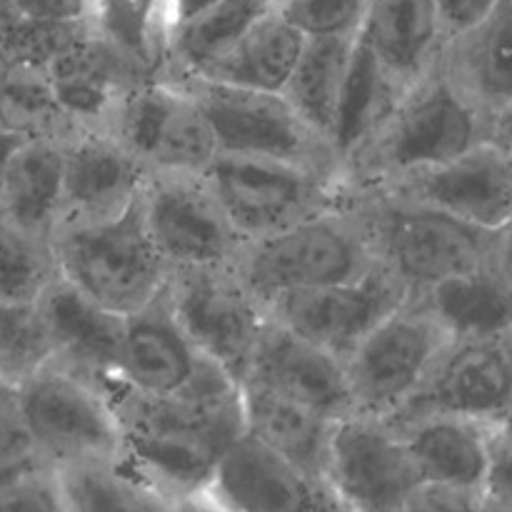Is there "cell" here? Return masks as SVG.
Segmentation results:
<instances>
[{
    "instance_id": "cell-34",
    "label": "cell",
    "mask_w": 512,
    "mask_h": 512,
    "mask_svg": "<svg viewBox=\"0 0 512 512\" xmlns=\"http://www.w3.org/2000/svg\"><path fill=\"white\" fill-rule=\"evenodd\" d=\"M58 275L50 240L0 215V300L35 303Z\"/></svg>"
},
{
    "instance_id": "cell-21",
    "label": "cell",
    "mask_w": 512,
    "mask_h": 512,
    "mask_svg": "<svg viewBox=\"0 0 512 512\" xmlns=\"http://www.w3.org/2000/svg\"><path fill=\"white\" fill-rule=\"evenodd\" d=\"M200 358L175 320L163 285L148 305L125 315L115 383L140 395H170L188 383Z\"/></svg>"
},
{
    "instance_id": "cell-41",
    "label": "cell",
    "mask_w": 512,
    "mask_h": 512,
    "mask_svg": "<svg viewBox=\"0 0 512 512\" xmlns=\"http://www.w3.org/2000/svg\"><path fill=\"white\" fill-rule=\"evenodd\" d=\"M23 20L35 23H78L95 20V0H18Z\"/></svg>"
},
{
    "instance_id": "cell-13",
    "label": "cell",
    "mask_w": 512,
    "mask_h": 512,
    "mask_svg": "<svg viewBox=\"0 0 512 512\" xmlns=\"http://www.w3.org/2000/svg\"><path fill=\"white\" fill-rule=\"evenodd\" d=\"M408 298V285L378 263L350 283L278 295L265 303V313L345 363Z\"/></svg>"
},
{
    "instance_id": "cell-22",
    "label": "cell",
    "mask_w": 512,
    "mask_h": 512,
    "mask_svg": "<svg viewBox=\"0 0 512 512\" xmlns=\"http://www.w3.org/2000/svg\"><path fill=\"white\" fill-rule=\"evenodd\" d=\"M438 68L480 113L512 103V0H495L470 28L445 40Z\"/></svg>"
},
{
    "instance_id": "cell-45",
    "label": "cell",
    "mask_w": 512,
    "mask_h": 512,
    "mask_svg": "<svg viewBox=\"0 0 512 512\" xmlns=\"http://www.w3.org/2000/svg\"><path fill=\"white\" fill-rule=\"evenodd\" d=\"M485 140L498 145L512 160V103L495 110L493 115H488V133H485Z\"/></svg>"
},
{
    "instance_id": "cell-31",
    "label": "cell",
    "mask_w": 512,
    "mask_h": 512,
    "mask_svg": "<svg viewBox=\"0 0 512 512\" xmlns=\"http://www.w3.org/2000/svg\"><path fill=\"white\" fill-rule=\"evenodd\" d=\"M68 512H165V500L123 458L88 460L55 470Z\"/></svg>"
},
{
    "instance_id": "cell-23",
    "label": "cell",
    "mask_w": 512,
    "mask_h": 512,
    "mask_svg": "<svg viewBox=\"0 0 512 512\" xmlns=\"http://www.w3.org/2000/svg\"><path fill=\"white\" fill-rule=\"evenodd\" d=\"M360 38L398 93L438 65L445 45L438 0H370Z\"/></svg>"
},
{
    "instance_id": "cell-50",
    "label": "cell",
    "mask_w": 512,
    "mask_h": 512,
    "mask_svg": "<svg viewBox=\"0 0 512 512\" xmlns=\"http://www.w3.org/2000/svg\"><path fill=\"white\" fill-rule=\"evenodd\" d=\"M490 428H493V438L498 440V443L512 445V393L508 403L503 405V410H500V415L493 420Z\"/></svg>"
},
{
    "instance_id": "cell-28",
    "label": "cell",
    "mask_w": 512,
    "mask_h": 512,
    "mask_svg": "<svg viewBox=\"0 0 512 512\" xmlns=\"http://www.w3.org/2000/svg\"><path fill=\"white\" fill-rule=\"evenodd\" d=\"M63 193V140L28 138L10 158L0 190V215L50 240Z\"/></svg>"
},
{
    "instance_id": "cell-5",
    "label": "cell",
    "mask_w": 512,
    "mask_h": 512,
    "mask_svg": "<svg viewBox=\"0 0 512 512\" xmlns=\"http://www.w3.org/2000/svg\"><path fill=\"white\" fill-rule=\"evenodd\" d=\"M173 83L205 115L220 155L278 160L343 180V165L333 145L300 118L283 93L240 88L198 75L175 78Z\"/></svg>"
},
{
    "instance_id": "cell-30",
    "label": "cell",
    "mask_w": 512,
    "mask_h": 512,
    "mask_svg": "<svg viewBox=\"0 0 512 512\" xmlns=\"http://www.w3.org/2000/svg\"><path fill=\"white\" fill-rule=\"evenodd\" d=\"M355 40L358 35L305 38L298 63L283 88V95L298 110L300 118L318 130L328 143Z\"/></svg>"
},
{
    "instance_id": "cell-11",
    "label": "cell",
    "mask_w": 512,
    "mask_h": 512,
    "mask_svg": "<svg viewBox=\"0 0 512 512\" xmlns=\"http://www.w3.org/2000/svg\"><path fill=\"white\" fill-rule=\"evenodd\" d=\"M165 293L195 350L240 383L268 313L233 263L170 270Z\"/></svg>"
},
{
    "instance_id": "cell-52",
    "label": "cell",
    "mask_w": 512,
    "mask_h": 512,
    "mask_svg": "<svg viewBox=\"0 0 512 512\" xmlns=\"http://www.w3.org/2000/svg\"><path fill=\"white\" fill-rule=\"evenodd\" d=\"M500 345H503V350H505V355H508V360H510V365H512V325L508 330H505L503 335H500Z\"/></svg>"
},
{
    "instance_id": "cell-12",
    "label": "cell",
    "mask_w": 512,
    "mask_h": 512,
    "mask_svg": "<svg viewBox=\"0 0 512 512\" xmlns=\"http://www.w3.org/2000/svg\"><path fill=\"white\" fill-rule=\"evenodd\" d=\"M420 483L390 420L348 415L330 435L323 490L338 512H400Z\"/></svg>"
},
{
    "instance_id": "cell-24",
    "label": "cell",
    "mask_w": 512,
    "mask_h": 512,
    "mask_svg": "<svg viewBox=\"0 0 512 512\" xmlns=\"http://www.w3.org/2000/svg\"><path fill=\"white\" fill-rule=\"evenodd\" d=\"M400 430L420 483L483 493L493 428L458 415H423L393 423Z\"/></svg>"
},
{
    "instance_id": "cell-14",
    "label": "cell",
    "mask_w": 512,
    "mask_h": 512,
    "mask_svg": "<svg viewBox=\"0 0 512 512\" xmlns=\"http://www.w3.org/2000/svg\"><path fill=\"white\" fill-rule=\"evenodd\" d=\"M140 210L170 270L233 263L240 238L205 173H145Z\"/></svg>"
},
{
    "instance_id": "cell-15",
    "label": "cell",
    "mask_w": 512,
    "mask_h": 512,
    "mask_svg": "<svg viewBox=\"0 0 512 512\" xmlns=\"http://www.w3.org/2000/svg\"><path fill=\"white\" fill-rule=\"evenodd\" d=\"M368 190L428 205L488 233L512 223V160L490 140L433 168Z\"/></svg>"
},
{
    "instance_id": "cell-36",
    "label": "cell",
    "mask_w": 512,
    "mask_h": 512,
    "mask_svg": "<svg viewBox=\"0 0 512 512\" xmlns=\"http://www.w3.org/2000/svg\"><path fill=\"white\" fill-rule=\"evenodd\" d=\"M50 358L53 350L35 303L0 300V380L15 390Z\"/></svg>"
},
{
    "instance_id": "cell-7",
    "label": "cell",
    "mask_w": 512,
    "mask_h": 512,
    "mask_svg": "<svg viewBox=\"0 0 512 512\" xmlns=\"http://www.w3.org/2000/svg\"><path fill=\"white\" fill-rule=\"evenodd\" d=\"M210 188L240 243L293 228L345 200L343 180L278 160L215 155L205 170Z\"/></svg>"
},
{
    "instance_id": "cell-3",
    "label": "cell",
    "mask_w": 512,
    "mask_h": 512,
    "mask_svg": "<svg viewBox=\"0 0 512 512\" xmlns=\"http://www.w3.org/2000/svg\"><path fill=\"white\" fill-rule=\"evenodd\" d=\"M348 200L378 263L398 275L410 295L490 263L495 233L383 190H348Z\"/></svg>"
},
{
    "instance_id": "cell-29",
    "label": "cell",
    "mask_w": 512,
    "mask_h": 512,
    "mask_svg": "<svg viewBox=\"0 0 512 512\" xmlns=\"http://www.w3.org/2000/svg\"><path fill=\"white\" fill-rule=\"evenodd\" d=\"M303 45L305 35L298 33L288 20L280 18L278 10L273 8L233 48L225 50L218 60L200 70L198 78L283 93Z\"/></svg>"
},
{
    "instance_id": "cell-46",
    "label": "cell",
    "mask_w": 512,
    "mask_h": 512,
    "mask_svg": "<svg viewBox=\"0 0 512 512\" xmlns=\"http://www.w3.org/2000/svg\"><path fill=\"white\" fill-rule=\"evenodd\" d=\"M213 3L215 0H165V33H168V28L193 18L195 13H200V10Z\"/></svg>"
},
{
    "instance_id": "cell-33",
    "label": "cell",
    "mask_w": 512,
    "mask_h": 512,
    "mask_svg": "<svg viewBox=\"0 0 512 512\" xmlns=\"http://www.w3.org/2000/svg\"><path fill=\"white\" fill-rule=\"evenodd\" d=\"M0 125L23 138L65 140L80 130L43 70L0 60Z\"/></svg>"
},
{
    "instance_id": "cell-26",
    "label": "cell",
    "mask_w": 512,
    "mask_h": 512,
    "mask_svg": "<svg viewBox=\"0 0 512 512\" xmlns=\"http://www.w3.org/2000/svg\"><path fill=\"white\" fill-rule=\"evenodd\" d=\"M413 295L453 340H498L512 325V290L490 263Z\"/></svg>"
},
{
    "instance_id": "cell-4",
    "label": "cell",
    "mask_w": 512,
    "mask_h": 512,
    "mask_svg": "<svg viewBox=\"0 0 512 512\" xmlns=\"http://www.w3.org/2000/svg\"><path fill=\"white\" fill-rule=\"evenodd\" d=\"M375 265L373 245L348 195L283 233L240 243L233 258L235 273L263 305L293 290L350 283Z\"/></svg>"
},
{
    "instance_id": "cell-20",
    "label": "cell",
    "mask_w": 512,
    "mask_h": 512,
    "mask_svg": "<svg viewBox=\"0 0 512 512\" xmlns=\"http://www.w3.org/2000/svg\"><path fill=\"white\" fill-rule=\"evenodd\" d=\"M43 73L78 128H100L125 90L140 80L158 78L98 25L50 60Z\"/></svg>"
},
{
    "instance_id": "cell-38",
    "label": "cell",
    "mask_w": 512,
    "mask_h": 512,
    "mask_svg": "<svg viewBox=\"0 0 512 512\" xmlns=\"http://www.w3.org/2000/svg\"><path fill=\"white\" fill-rule=\"evenodd\" d=\"M370 0H275V10L305 38L358 35Z\"/></svg>"
},
{
    "instance_id": "cell-18",
    "label": "cell",
    "mask_w": 512,
    "mask_h": 512,
    "mask_svg": "<svg viewBox=\"0 0 512 512\" xmlns=\"http://www.w3.org/2000/svg\"><path fill=\"white\" fill-rule=\"evenodd\" d=\"M240 385L268 390L330 420L355 413L343 360L270 318L260 330Z\"/></svg>"
},
{
    "instance_id": "cell-53",
    "label": "cell",
    "mask_w": 512,
    "mask_h": 512,
    "mask_svg": "<svg viewBox=\"0 0 512 512\" xmlns=\"http://www.w3.org/2000/svg\"><path fill=\"white\" fill-rule=\"evenodd\" d=\"M5 388H8V385H5V383H3V380H0V393H3V390H5Z\"/></svg>"
},
{
    "instance_id": "cell-39",
    "label": "cell",
    "mask_w": 512,
    "mask_h": 512,
    "mask_svg": "<svg viewBox=\"0 0 512 512\" xmlns=\"http://www.w3.org/2000/svg\"><path fill=\"white\" fill-rule=\"evenodd\" d=\"M0 512H68L55 470L5 493L0 498Z\"/></svg>"
},
{
    "instance_id": "cell-16",
    "label": "cell",
    "mask_w": 512,
    "mask_h": 512,
    "mask_svg": "<svg viewBox=\"0 0 512 512\" xmlns=\"http://www.w3.org/2000/svg\"><path fill=\"white\" fill-rule=\"evenodd\" d=\"M510 393L512 365L500 340H450L390 423L423 415H458L493 425Z\"/></svg>"
},
{
    "instance_id": "cell-8",
    "label": "cell",
    "mask_w": 512,
    "mask_h": 512,
    "mask_svg": "<svg viewBox=\"0 0 512 512\" xmlns=\"http://www.w3.org/2000/svg\"><path fill=\"white\" fill-rule=\"evenodd\" d=\"M20 415L53 470L88 460L123 458L113 400L90 380L48 360L15 388Z\"/></svg>"
},
{
    "instance_id": "cell-51",
    "label": "cell",
    "mask_w": 512,
    "mask_h": 512,
    "mask_svg": "<svg viewBox=\"0 0 512 512\" xmlns=\"http://www.w3.org/2000/svg\"><path fill=\"white\" fill-rule=\"evenodd\" d=\"M478 512H512V503H508V500H503V498H498V495L483 493V495H480Z\"/></svg>"
},
{
    "instance_id": "cell-47",
    "label": "cell",
    "mask_w": 512,
    "mask_h": 512,
    "mask_svg": "<svg viewBox=\"0 0 512 512\" xmlns=\"http://www.w3.org/2000/svg\"><path fill=\"white\" fill-rule=\"evenodd\" d=\"M20 23H23V15H20L18 0H0V48L8 43Z\"/></svg>"
},
{
    "instance_id": "cell-1",
    "label": "cell",
    "mask_w": 512,
    "mask_h": 512,
    "mask_svg": "<svg viewBox=\"0 0 512 512\" xmlns=\"http://www.w3.org/2000/svg\"><path fill=\"white\" fill-rule=\"evenodd\" d=\"M108 395L123 460L165 500L203 493L218 460L245 433L240 383L208 358L170 395H140L118 383Z\"/></svg>"
},
{
    "instance_id": "cell-27",
    "label": "cell",
    "mask_w": 512,
    "mask_h": 512,
    "mask_svg": "<svg viewBox=\"0 0 512 512\" xmlns=\"http://www.w3.org/2000/svg\"><path fill=\"white\" fill-rule=\"evenodd\" d=\"M273 8L275 0H215L193 18L168 28L158 78L198 75Z\"/></svg>"
},
{
    "instance_id": "cell-32",
    "label": "cell",
    "mask_w": 512,
    "mask_h": 512,
    "mask_svg": "<svg viewBox=\"0 0 512 512\" xmlns=\"http://www.w3.org/2000/svg\"><path fill=\"white\" fill-rule=\"evenodd\" d=\"M398 95V88L390 83L388 75L375 60L373 50L358 33L343 90H340L338 108H335L333 130H330V145L338 153L340 165L348 158L350 150L358 148L365 135L388 115Z\"/></svg>"
},
{
    "instance_id": "cell-49",
    "label": "cell",
    "mask_w": 512,
    "mask_h": 512,
    "mask_svg": "<svg viewBox=\"0 0 512 512\" xmlns=\"http://www.w3.org/2000/svg\"><path fill=\"white\" fill-rule=\"evenodd\" d=\"M165 512H223L218 505L210 503L203 495H190V498H178L170 500L168 510Z\"/></svg>"
},
{
    "instance_id": "cell-10",
    "label": "cell",
    "mask_w": 512,
    "mask_h": 512,
    "mask_svg": "<svg viewBox=\"0 0 512 512\" xmlns=\"http://www.w3.org/2000/svg\"><path fill=\"white\" fill-rule=\"evenodd\" d=\"M450 340L438 320L410 295L345 360L355 413L393 418L413 398Z\"/></svg>"
},
{
    "instance_id": "cell-35",
    "label": "cell",
    "mask_w": 512,
    "mask_h": 512,
    "mask_svg": "<svg viewBox=\"0 0 512 512\" xmlns=\"http://www.w3.org/2000/svg\"><path fill=\"white\" fill-rule=\"evenodd\" d=\"M95 23L158 75L165 40V0H95Z\"/></svg>"
},
{
    "instance_id": "cell-44",
    "label": "cell",
    "mask_w": 512,
    "mask_h": 512,
    "mask_svg": "<svg viewBox=\"0 0 512 512\" xmlns=\"http://www.w3.org/2000/svg\"><path fill=\"white\" fill-rule=\"evenodd\" d=\"M490 268L503 278V283L512 290V223L498 230L490 250Z\"/></svg>"
},
{
    "instance_id": "cell-37",
    "label": "cell",
    "mask_w": 512,
    "mask_h": 512,
    "mask_svg": "<svg viewBox=\"0 0 512 512\" xmlns=\"http://www.w3.org/2000/svg\"><path fill=\"white\" fill-rule=\"evenodd\" d=\"M45 473H53V468L20 415L15 390L5 388L0 393V498Z\"/></svg>"
},
{
    "instance_id": "cell-42",
    "label": "cell",
    "mask_w": 512,
    "mask_h": 512,
    "mask_svg": "<svg viewBox=\"0 0 512 512\" xmlns=\"http://www.w3.org/2000/svg\"><path fill=\"white\" fill-rule=\"evenodd\" d=\"M495 0H438L440 23H443L445 40L470 28L475 20L483 18Z\"/></svg>"
},
{
    "instance_id": "cell-40",
    "label": "cell",
    "mask_w": 512,
    "mask_h": 512,
    "mask_svg": "<svg viewBox=\"0 0 512 512\" xmlns=\"http://www.w3.org/2000/svg\"><path fill=\"white\" fill-rule=\"evenodd\" d=\"M480 495L483 493L423 483L415 488L400 512H478Z\"/></svg>"
},
{
    "instance_id": "cell-25",
    "label": "cell",
    "mask_w": 512,
    "mask_h": 512,
    "mask_svg": "<svg viewBox=\"0 0 512 512\" xmlns=\"http://www.w3.org/2000/svg\"><path fill=\"white\" fill-rule=\"evenodd\" d=\"M240 393L245 430L323 488L330 435L338 420L323 418L255 385H240Z\"/></svg>"
},
{
    "instance_id": "cell-6",
    "label": "cell",
    "mask_w": 512,
    "mask_h": 512,
    "mask_svg": "<svg viewBox=\"0 0 512 512\" xmlns=\"http://www.w3.org/2000/svg\"><path fill=\"white\" fill-rule=\"evenodd\" d=\"M50 248L68 283L123 318L148 305L170 273L145 228L140 195L110 223L55 230Z\"/></svg>"
},
{
    "instance_id": "cell-9",
    "label": "cell",
    "mask_w": 512,
    "mask_h": 512,
    "mask_svg": "<svg viewBox=\"0 0 512 512\" xmlns=\"http://www.w3.org/2000/svg\"><path fill=\"white\" fill-rule=\"evenodd\" d=\"M100 128L145 173H205L218 155L213 130L195 100L165 78L140 80L125 90Z\"/></svg>"
},
{
    "instance_id": "cell-2",
    "label": "cell",
    "mask_w": 512,
    "mask_h": 512,
    "mask_svg": "<svg viewBox=\"0 0 512 512\" xmlns=\"http://www.w3.org/2000/svg\"><path fill=\"white\" fill-rule=\"evenodd\" d=\"M488 115L480 113L435 65L398 95L393 108L343 160L348 190L380 188L433 168L483 143Z\"/></svg>"
},
{
    "instance_id": "cell-19",
    "label": "cell",
    "mask_w": 512,
    "mask_h": 512,
    "mask_svg": "<svg viewBox=\"0 0 512 512\" xmlns=\"http://www.w3.org/2000/svg\"><path fill=\"white\" fill-rule=\"evenodd\" d=\"M58 365L108 393L118 380L125 318L93 303L58 275L35 300Z\"/></svg>"
},
{
    "instance_id": "cell-43",
    "label": "cell",
    "mask_w": 512,
    "mask_h": 512,
    "mask_svg": "<svg viewBox=\"0 0 512 512\" xmlns=\"http://www.w3.org/2000/svg\"><path fill=\"white\" fill-rule=\"evenodd\" d=\"M483 493L498 495V498L512 503V445L498 443L495 438L493 448H490L488 478H485Z\"/></svg>"
},
{
    "instance_id": "cell-17",
    "label": "cell",
    "mask_w": 512,
    "mask_h": 512,
    "mask_svg": "<svg viewBox=\"0 0 512 512\" xmlns=\"http://www.w3.org/2000/svg\"><path fill=\"white\" fill-rule=\"evenodd\" d=\"M143 180L145 170L108 130H75L63 140V193L55 230L120 218L138 200Z\"/></svg>"
},
{
    "instance_id": "cell-48",
    "label": "cell",
    "mask_w": 512,
    "mask_h": 512,
    "mask_svg": "<svg viewBox=\"0 0 512 512\" xmlns=\"http://www.w3.org/2000/svg\"><path fill=\"white\" fill-rule=\"evenodd\" d=\"M28 138H23V135L13 133V130L3 128L0 125V190H3V183H5V173H8V165H10V158L15 155V150L20 148V143Z\"/></svg>"
}]
</instances>
